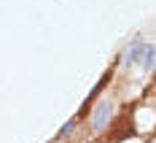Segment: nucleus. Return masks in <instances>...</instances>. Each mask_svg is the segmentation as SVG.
Returning <instances> with one entry per match:
<instances>
[{
	"mask_svg": "<svg viewBox=\"0 0 156 143\" xmlns=\"http://www.w3.org/2000/svg\"><path fill=\"white\" fill-rule=\"evenodd\" d=\"M126 60H129V62H137V65L151 68V65H154V46L135 41V43L129 46V51H126Z\"/></svg>",
	"mask_w": 156,
	"mask_h": 143,
	"instance_id": "obj_1",
	"label": "nucleus"
},
{
	"mask_svg": "<svg viewBox=\"0 0 156 143\" xmlns=\"http://www.w3.org/2000/svg\"><path fill=\"white\" fill-rule=\"evenodd\" d=\"M110 119H113V105H110V103H100V105L94 108V113H92L94 130H105L110 124Z\"/></svg>",
	"mask_w": 156,
	"mask_h": 143,
	"instance_id": "obj_2",
	"label": "nucleus"
}]
</instances>
